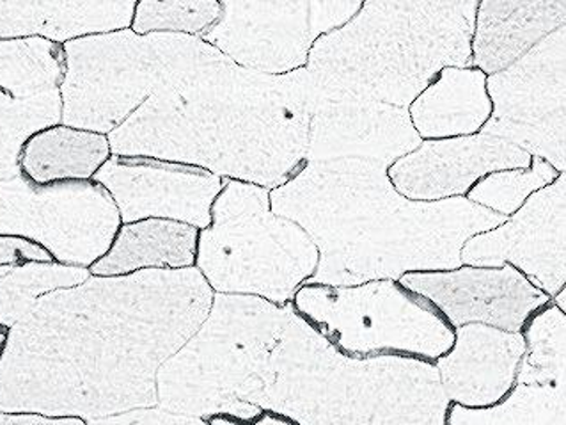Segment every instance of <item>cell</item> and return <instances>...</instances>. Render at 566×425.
<instances>
[{
	"label": "cell",
	"instance_id": "e0dca14e",
	"mask_svg": "<svg viewBox=\"0 0 566 425\" xmlns=\"http://www.w3.org/2000/svg\"><path fill=\"white\" fill-rule=\"evenodd\" d=\"M533 158L509 141L478 132L474 136L427 141L389 168V178L405 198L441 201L463 196L490 173L531 168Z\"/></svg>",
	"mask_w": 566,
	"mask_h": 425
},
{
	"label": "cell",
	"instance_id": "d6986e66",
	"mask_svg": "<svg viewBox=\"0 0 566 425\" xmlns=\"http://www.w3.org/2000/svg\"><path fill=\"white\" fill-rule=\"evenodd\" d=\"M563 25L566 0L480 2L472 37V64L485 75L504 72Z\"/></svg>",
	"mask_w": 566,
	"mask_h": 425
},
{
	"label": "cell",
	"instance_id": "9a60e30c",
	"mask_svg": "<svg viewBox=\"0 0 566 425\" xmlns=\"http://www.w3.org/2000/svg\"><path fill=\"white\" fill-rule=\"evenodd\" d=\"M400 283L428 299L453 330L485 324L518 333L526 330L531 317L551 303L544 290L510 263L503 268L463 266L454 271L410 272Z\"/></svg>",
	"mask_w": 566,
	"mask_h": 425
},
{
	"label": "cell",
	"instance_id": "277c9868",
	"mask_svg": "<svg viewBox=\"0 0 566 425\" xmlns=\"http://www.w3.org/2000/svg\"><path fill=\"white\" fill-rule=\"evenodd\" d=\"M313 100L306 69L266 75L226 60L146 100L108 134V145L117 157L187 164L277 189L306 163Z\"/></svg>",
	"mask_w": 566,
	"mask_h": 425
},
{
	"label": "cell",
	"instance_id": "9c48e42d",
	"mask_svg": "<svg viewBox=\"0 0 566 425\" xmlns=\"http://www.w3.org/2000/svg\"><path fill=\"white\" fill-rule=\"evenodd\" d=\"M122 227L116 201L98 182L34 184L22 169L0 177V237L31 240L54 262L93 268Z\"/></svg>",
	"mask_w": 566,
	"mask_h": 425
},
{
	"label": "cell",
	"instance_id": "d6a6232c",
	"mask_svg": "<svg viewBox=\"0 0 566 425\" xmlns=\"http://www.w3.org/2000/svg\"><path fill=\"white\" fill-rule=\"evenodd\" d=\"M10 331L11 328L4 326V324L0 322V357L4 354L6 345H8V340H10Z\"/></svg>",
	"mask_w": 566,
	"mask_h": 425
},
{
	"label": "cell",
	"instance_id": "52a82bcc",
	"mask_svg": "<svg viewBox=\"0 0 566 425\" xmlns=\"http://www.w3.org/2000/svg\"><path fill=\"white\" fill-rule=\"evenodd\" d=\"M319 253L304 228L270 207L265 187L228 180L199 230L196 269L213 294L292 303L315 277Z\"/></svg>",
	"mask_w": 566,
	"mask_h": 425
},
{
	"label": "cell",
	"instance_id": "484cf974",
	"mask_svg": "<svg viewBox=\"0 0 566 425\" xmlns=\"http://www.w3.org/2000/svg\"><path fill=\"white\" fill-rule=\"evenodd\" d=\"M63 118L61 93L38 100L0 99V177L20 169V154L34 134Z\"/></svg>",
	"mask_w": 566,
	"mask_h": 425
},
{
	"label": "cell",
	"instance_id": "1f68e13d",
	"mask_svg": "<svg viewBox=\"0 0 566 425\" xmlns=\"http://www.w3.org/2000/svg\"><path fill=\"white\" fill-rule=\"evenodd\" d=\"M211 425H298L297 422H293L289 416L279 415L274 412H263L252 421H234L230 416H210L207 418Z\"/></svg>",
	"mask_w": 566,
	"mask_h": 425
},
{
	"label": "cell",
	"instance_id": "44dd1931",
	"mask_svg": "<svg viewBox=\"0 0 566 425\" xmlns=\"http://www.w3.org/2000/svg\"><path fill=\"white\" fill-rule=\"evenodd\" d=\"M494 105L481 70L446 69L409 107L419 136L427 139L474 136L485 127Z\"/></svg>",
	"mask_w": 566,
	"mask_h": 425
},
{
	"label": "cell",
	"instance_id": "ba28073f",
	"mask_svg": "<svg viewBox=\"0 0 566 425\" xmlns=\"http://www.w3.org/2000/svg\"><path fill=\"white\" fill-rule=\"evenodd\" d=\"M292 307L346 356H410L436 363L454 344L450 322L400 281L304 286Z\"/></svg>",
	"mask_w": 566,
	"mask_h": 425
},
{
	"label": "cell",
	"instance_id": "6da1fadb",
	"mask_svg": "<svg viewBox=\"0 0 566 425\" xmlns=\"http://www.w3.org/2000/svg\"><path fill=\"white\" fill-rule=\"evenodd\" d=\"M157 394L169 412H274L298 425H446L451 407L436 363L346 356L292 303L251 296H213L198 333L160 366Z\"/></svg>",
	"mask_w": 566,
	"mask_h": 425
},
{
	"label": "cell",
	"instance_id": "5bb4252c",
	"mask_svg": "<svg viewBox=\"0 0 566 425\" xmlns=\"http://www.w3.org/2000/svg\"><path fill=\"white\" fill-rule=\"evenodd\" d=\"M98 182L116 201L123 225L169 219L205 230L226 182L216 173L157 158L113 157L98 169Z\"/></svg>",
	"mask_w": 566,
	"mask_h": 425
},
{
	"label": "cell",
	"instance_id": "f1b7e54d",
	"mask_svg": "<svg viewBox=\"0 0 566 425\" xmlns=\"http://www.w3.org/2000/svg\"><path fill=\"white\" fill-rule=\"evenodd\" d=\"M87 425H211L207 418L187 413L169 412L160 406L137 407L119 415L87 421Z\"/></svg>",
	"mask_w": 566,
	"mask_h": 425
},
{
	"label": "cell",
	"instance_id": "83f0119b",
	"mask_svg": "<svg viewBox=\"0 0 566 425\" xmlns=\"http://www.w3.org/2000/svg\"><path fill=\"white\" fill-rule=\"evenodd\" d=\"M221 2L216 0H143L135 8L132 31L135 34L172 32L202 34L221 17Z\"/></svg>",
	"mask_w": 566,
	"mask_h": 425
},
{
	"label": "cell",
	"instance_id": "4dcf8cb0",
	"mask_svg": "<svg viewBox=\"0 0 566 425\" xmlns=\"http://www.w3.org/2000/svg\"><path fill=\"white\" fill-rule=\"evenodd\" d=\"M0 425H87L82 418L36 415V413L0 412Z\"/></svg>",
	"mask_w": 566,
	"mask_h": 425
},
{
	"label": "cell",
	"instance_id": "3957f363",
	"mask_svg": "<svg viewBox=\"0 0 566 425\" xmlns=\"http://www.w3.org/2000/svg\"><path fill=\"white\" fill-rule=\"evenodd\" d=\"M270 207L304 228L318 248V269L306 286L454 271L463 268L469 239L510 219L468 198H405L392 186L389 166L363 158L304 163L270 193Z\"/></svg>",
	"mask_w": 566,
	"mask_h": 425
},
{
	"label": "cell",
	"instance_id": "ffe728a7",
	"mask_svg": "<svg viewBox=\"0 0 566 425\" xmlns=\"http://www.w3.org/2000/svg\"><path fill=\"white\" fill-rule=\"evenodd\" d=\"M134 0L123 2H0V40L41 37L67 43L125 31L134 22Z\"/></svg>",
	"mask_w": 566,
	"mask_h": 425
},
{
	"label": "cell",
	"instance_id": "8992f818",
	"mask_svg": "<svg viewBox=\"0 0 566 425\" xmlns=\"http://www.w3.org/2000/svg\"><path fill=\"white\" fill-rule=\"evenodd\" d=\"M64 55L61 123L104 136L146 100L230 60L201 37L132 29L67 41Z\"/></svg>",
	"mask_w": 566,
	"mask_h": 425
},
{
	"label": "cell",
	"instance_id": "7c38bea8",
	"mask_svg": "<svg viewBox=\"0 0 566 425\" xmlns=\"http://www.w3.org/2000/svg\"><path fill=\"white\" fill-rule=\"evenodd\" d=\"M463 266L524 272L533 286L554 299L566 286V169L538 190L503 227L468 240Z\"/></svg>",
	"mask_w": 566,
	"mask_h": 425
},
{
	"label": "cell",
	"instance_id": "ac0fdd59",
	"mask_svg": "<svg viewBox=\"0 0 566 425\" xmlns=\"http://www.w3.org/2000/svg\"><path fill=\"white\" fill-rule=\"evenodd\" d=\"M526 351L522 331L485 324L457 328L453 348L436 362L446 397L471 410L497 406L515 386Z\"/></svg>",
	"mask_w": 566,
	"mask_h": 425
},
{
	"label": "cell",
	"instance_id": "8fae6325",
	"mask_svg": "<svg viewBox=\"0 0 566 425\" xmlns=\"http://www.w3.org/2000/svg\"><path fill=\"white\" fill-rule=\"evenodd\" d=\"M221 8L202 40L243 69L286 75L306 69L316 41L350 22L363 2H221Z\"/></svg>",
	"mask_w": 566,
	"mask_h": 425
},
{
	"label": "cell",
	"instance_id": "603a6c76",
	"mask_svg": "<svg viewBox=\"0 0 566 425\" xmlns=\"http://www.w3.org/2000/svg\"><path fill=\"white\" fill-rule=\"evenodd\" d=\"M111 157L113 152L104 134L59 123L38 132L25 143L20 169L34 184L93 180Z\"/></svg>",
	"mask_w": 566,
	"mask_h": 425
},
{
	"label": "cell",
	"instance_id": "f546056e",
	"mask_svg": "<svg viewBox=\"0 0 566 425\" xmlns=\"http://www.w3.org/2000/svg\"><path fill=\"white\" fill-rule=\"evenodd\" d=\"M28 262H52L46 249L19 237H0V266H20Z\"/></svg>",
	"mask_w": 566,
	"mask_h": 425
},
{
	"label": "cell",
	"instance_id": "4fadbf2b",
	"mask_svg": "<svg viewBox=\"0 0 566 425\" xmlns=\"http://www.w3.org/2000/svg\"><path fill=\"white\" fill-rule=\"evenodd\" d=\"M515 386L497 406L451 404L446 425H566V315L551 301L531 317Z\"/></svg>",
	"mask_w": 566,
	"mask_h": 425
},
{
	"label": "cell",
	"instance_id": "cb8c5ba5",
	"mask_svg": "<svg viewBox=\"0 0 566 425\" xmlns=\"http://www.w3.org/2000/svg\"><path fill=\"white\" fill-rule=\"evenodd\" d=\"M63 43L41 37L0 40V99L38 100L61 93Z\"/></svg>",
	"mask_w": 566,
	"mask_h": 425
},
{
	"label": "cell",
	"instance_id": "7a4b0ae2",
	"mask_svg": "<svg viewBox=\"0 0 566 425\" xmlns=\"http://www.w3.org/2000/svg\"><path fill=\"white\" fill-rule=\"evenodd\" d=\"M196 268L93 277L38 299L0 357V412L95 421L158 406L157 376L210 315Z\"/></svg>",
	"mask_w": 566,
	"mask_h": 425
},
{
	"label": "cell",
	"instance_id": "7402d4cb",
	"mask_svg": "<svg viewBox=\"0 0 566 425\" xmlns=\"http://www.w3.org/2000/svg\"><path fill=\"white\" fill-rule=\"evenodd\" d=\"M198 228L169 219L128 222L117 231L104 258L90 269L93 277H126L154 269L196 268Z\"/></svg>",
	"mask_w": 566,
	"mask_h": 425
},
{
	"label": "cell",
	"instance_id": "5b68a950",
	"mask_svg": "<svg viewBox=\"0 0 566 425\" xmlns=\"http://www.w3.org/2000/svg\"><path fill=\"white\" fill-rule=\"evenodd\" d=\"M476 0L363 2L311 49L306 70L328 95L409 110L446 69L472 66Z\"/></svg>",
	"mask_w": 566,
	"mask_h": 425
},
{
	"label": "cell",
	"instance_id": "836d02e7",
	"mask_svg": "<svg viewBox=\"0 0 566 425\" xmlns=\"http://www.w3.org/2000/svg\"><path fill=\"white\" fill-rule=\"evenodd\" d=\"M553 303L566 315V286L557 292L556 298L553 299Z\"/></svg>",
	"mask_w": 566,
	"mask_h": 425
},
{
	"label": "cell",
	"instance_id": "30bf717a",
	"mask_svg": "<svg viewBox=\"0 0 566 425\" xmlns=\"http://www.w3.org/2000/svg\"><path fill=\"white\" fill-rule=\"evenodd\" d=\"M494 111L480 132L500 137L556 172L566 169V25L509 70L486 79Z\"/></svg>",
	"mask_w": 566,
	"mask_h": 425
},
{
	"label": "cell",
	"instance_id": "4316f807",
	"mask_svg": "<svg viewBox=\"0 0 566 425\" xmlns=\"http://www.w3.org/2000/svg\"><path fill=\"white\" fill-rule=\"evenodd\" d=\"M531 164L533 166L527 169L490 173L469 190V201L513 218L531 196L551 186L557 178L556 169L544 158L533 157Z\"/></svg>",
	"mask_w": 566,
	"mask_h": 425
},
{
	"label": "cell",
	"instance_id": "d4e9b609",
	"mask_svg": "<svg viewBox=\"0 0 566 425\" xmlns=\"http://www.w3.org/2000/svg\"><path fill=\"white\" fill-rule=\"evenodd\" d=\"M91 271L54 262L0 266V322L13 328L28 317L38 299L54 290L72 289L90 280Z\"/></svg>",
	"mask_w": 566,
	"mask_h": 425
},
{
	"label": "cell",
	"instance_id": "2e32d148",
	"mask_svg": "<svg viewBox=\"0 0 566 425\" xmlns=\"http://www.w3.org/2000/svg\"><path fill=\"white\" fill-rule=\"evenodd\" d=\"M421 145L409 110L328 95L315 87L306 163L363 158L391 168Z\"/></svg>",
	"mask_w": 566,
	"mask_h": 425
}]
</instances>
